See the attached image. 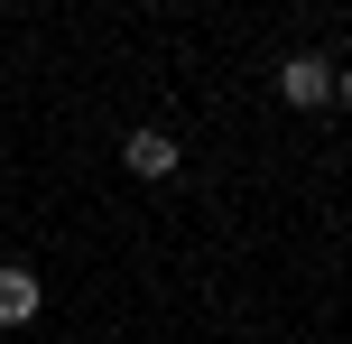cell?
<instances>
[{
	"label": "cell",
	"instance_id": "2",
	"mask_svg": "<svg viewBox=\"0 0 352 344\" xmlns=\"http://www.w3.org/2000/svg\"><path fill=\"white\" fill-rule=\"evenodd\" d=\"M121 159H130V177H176V140L167 130H130Z\"/></svg>",
	"mask_w": 352,
	"mask_h": 344
},
{
	"label": "cell",
	"instance_id": "3",
	"mask_svg": "<svg viewBox=\"0 0 352 344\" xmlns=\"http://www.w3.org/2000/svg\"><path fill=\"white\" fill-rule=\"evenodd\" d=\"M37 316V270H0V326H28Z\"/></svg>",
	"mask_w": 352,
	"mask_h": 344
},
{
	"label": "cell",
	"instance_id": "1",
	"mask_svg": "<svg viewBox=\"0 0 352 344\" xmlns=\"http://www.w3.org/2000/svg\"><path fill=\"white\" fill-rule=\"evenodd\" d=\"M278 93H287L297 112H334V103H343V65H316V56H287Z\"/></svg>",
	"mask_w": 352,
	"mask_h": 344
}]
</instances>
